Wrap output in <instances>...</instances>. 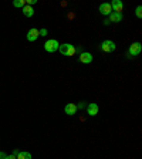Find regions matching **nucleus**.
I'll use <instances>...</instances> for the list:
<instances>
[{
    "label": "nucleus",
    "mask_w": 142,
    "mask_h": 159,
    "mask_svg": "<svg viewBox=\"0 0 142 159\" xmlns=\"http://www.w3.org/2000/svg\"><path fill=\"white\" fill-rule=\"evenodd\" d=\"M136 16H138L139 19L142 17V7H141V6H138V7H136Z\"/></svg>",
    "instance_id": "2eb2a0df"
},
{
    "label": "nucleus",
    "mask_w": 142,
    "mask_h": 159,
    "mask_svg": "<svg viewBox=\"0 0 142 159\" xmlns=\"http://www.w3.org/2000/svg\"><path fill=\"white\" fill-rule=\"evenodd\" d=\"M100 47H101V50L104 53H112V51L115 50V43L111 41V40H104Z\"/></svg>",
    "instance_id": "20e7f679"
},
{
    "label": "nucleus",
    "mask_w": 142,
    "mask_h": 159,
    "mask_svg": "<svg viewBox=\"0 0 142 159\" xmlns=\"http://www.w3.org/2000/svg\"><path fill=\"white\" fill-rule=\"evenodd\" d=\"M142 50V45L141 43H134V44H131V47H129V50H128V56L129 58H132V57H135V56H138L139 53H141Z\"/></svg>",
    "instance_id": "7ed1b4c3"
},
{
    "label": "nucleus",
    "mask_w": 142,
    "mask_h": 159,
    "mask_svg": "<svg viewBox=\"0 0 142 159\" xmlns=\"http://www.w3.org/2000/svg\"><path fill=\"white\" fill-rule=\"evenodd\" d=\"M19 153H20V151H19V149H14V151H13V155H14V156H17Z\"/></svg>",
    "instance_id": "6ab92c4d"
},
{
    "label": "nucleus",
    "mask_w": 142,
    "mask_h": 159,
    "mask_svg": "<svg viewBox=\"0 0 142 159\" xmlns=\"http://www.w3.org/2000/svg\"><path fill=\"white\" fill-rule=\"evenodd\" d=\"M39 30L37 29H30L29 32H27V40L29 41H36L37 38H39Z\"/></svg>",
    "instance_id": "6e6552de"
},
{
    "label": "nucleus",
    "mask_w": 142,
    "mask_h": 159,
    "mask_svg": "<svg viewBox=\"0 0 142 159\" xmlns=\"http://www.w3.org/2000/svg\"><path fill=\"white\" fill-rule=\"evenodd\" d=\"M23 14L26 16V17H33V14H34V10H33L31 6H24L23 7Z\"/></svg>",
    "instance_id": "f8f14e48"
},
{
    "label": "nucleus",
    "mask_w": 142,
    "mask_h": 159,
    "mask_svg": "<svg viewBox=\"0 0 142 159\" xmlns=\"http://www.w3.org/2000/svg\"><path fill=\"white\" fill-rule=\"evenodd\" d=\"M58 47H60L58 41L54 40V38H51V40H47V41H45L44 50L47 51V53H56V51L58 50Z\"/></svg>",
    "instance_id": "f03ea898"
},
{
    "label": "nucleus",
    "mask_w": 142,
    "mask_h": 159,
    "mask_svg": "<svg viewBox=\"0 0 142 159\" xmlns=\"http://www.w3.org/2000/svg\"><path fill=\"white\" fill-rule=\"evenodd\" d=\"M13 6L14 7H24V1H23V0H14Z\"/></svg>",
    "instance_id": "4468645a"
},
{
    "label": "nucleus",
    "mask_w": 142,
    "mask_h": 159,
    "mask_svg": "<svg viewBox=\"0 0 142 159\" xmlns=\"http://www.w3.org/2000/svg\"><path fill=\"white\" fill-rule=\"evenodd\" d=\"M85 108H87V114L90 115V117H95V115L98 114V111H100V107H98V104H95V102L88 104Z\"/></svg>",
    "instance_id": "39448f33"
},
{
    "label": "nucleus",
    "mask_w": 142,
    "mask_h": 159,
    "mask_svg": "<svg viewBox=\"0 0 142 159\" xmlns=\"http://www.w3.org/2000/svg\"><path fill=\"white\" fill-rule=\"evenodd\" d=\"M80 61L83 64H90L92 61V54H90V53H81L80 54Z\"/></svg>",
    "instance_id": "9d476101"
},
{
    "label": "nucleus",
    "mask_w": 142,
    "mask_h": 159,
    "mask_svg": "<svg viewBox=\"0 0 142 159\" xmlns=\"http://www.w3.org/2000/svg\"><path fill=\"white\" fill-rule=\"evenodd\" d=\"M58 51H60L63 56H65V57H71V56L75 54V47L72 44H70V43H67V44H60Z\"/></svg>",
    "instance_id": "f257e3e1"
},
{
    "label": "nucleus",
    "mask_w": 142,
    "mask_h": 159,
    "mask_svg": "<svg viewBox=\"0 0 142 159\" xmlns=\"http://www.w3.org/2000/svg\"><path fill=\"white\" fill-rule=\"evenodd\" d=\"M39 34L40 36H43V37L47 36V29H41V30H39Z\"/></svg>",
    "instance_id": "dca6fc26"
},
{
    "label": "nucleus",
    "mask_w": 142,
    "mask_h": 159,
    "mask_svg": "<svg viewBox=\"0 0 142 159\" xmlns=\"http://www.w3.org/2000/svg\"><path fill=\"white\" fill-rule=\"evenodd\" d=\"M34 3H36V0H27V6H31Z\"/></svg>",
    "instance_id": "f3484780"
},
{
    "label": "nucleus",
    "mask_w": 142,
    "mask_h": 159,
    "mask_svg": "<svg viewBox=\"0 0 142 159\" xmlns=\"http://www.w3.org/2000/svg\"><path fill=\"white\" fill-rule=\"evenodd\" d=\"M77 105L75 104H72V102H68L67 105L64 107V111H65V114L67 115H74V114H77Z\"/></svg>",
    "instance_id": "423d86ee"
},
{
    "label": "nucleus",
    "mask_w": 142,
    "mask_h": 159,
    "mask_svg": "<svg viewBox=\"0 0 142 159\" xmlns=\"http://www.w3.org/2000/svg\"><path fill=\"white\" fill-rule=\"evenodd\" d=\"M119 23L122 21V13H116V12H112L110 14V23Z\"/></svg>",
    "instance_id": "9b49d317"
},
{
    "label": "nucleus",
    "mask_w": 142,
    "mask_h": 159,
    "mask_svg": "<svg viewBox=\"0 0 142 159\" xmlns=\"http://www.w3.org/2000/svg\"><path fill=\"white\" fill-rule=\"evenodd\" d=\"M85 107H87V105H85L84 102H81V104H80V105H78L77 108H85Z\"/></svg>",
    "instance_id": "a211bd4d"
},
{
    "label": "nucleus",
    "mask_w": 142,
    "mask_h": 159,
    "mask_svg": "<svg viewBox=\"0 0 142 159\" xmlns=\"http://www.w3.org/2000/svg\"><path fill=\"white\" fill-rule=\"evenodd\" d=\"M111 9H112V12L122 13V9H124L122 1H119V0H114V1L111 3Z\"/></svg>",
    "instance_id": "1a4fd4ad"
},
{
    "label": "nucleus",
    "mask_w": 142,
    "mask_h": 159,
    "mask_svg": "<svg viewBox=\"0 0 142 159\" xmlns=\"http://www.w3.org/2000/svg\"><path fill=\"white\" fill-rule=\"evenodd\" d=\"M6 158V153L4 152H0V159H4Z\"/></svg>",
    "instance_id": "aec40b11"
},
{
    "label": "nucleus",
    "mask_w": 142,
    "mask_h": 159,
    "mask_svg": "<svg viewBox=\"0 0 142 159\" xmlns=\"http://www.w3.org/2000/svg\"><path fill=\"white\" fill-rule=\"evenodd\" d=\"M100 13H101L102 16H110L111 13H112V9H111L110 3H102V4L100 6Z\"/></svg>",
    "instance_id": "0eeeda50"
},
{
    "label": "nucleus",
    "mask_w": 142,
    "mask_h": 159,
    "mask_svg": "<svg viewBox=\"0 0 142 159\" xmlns=\"http://www.w3.org/2000/svg\"><path fill=\"white\" fill-rule=\"evenodd\" d=\"M4 159H16V156H14V155H9V156H6Z\"/></svg>",
    "instance_id": "412c9836"
},
{
    "label": "nucleus",
    "mask_w": 142,
    "mask_h": 159,
    "mask_svg": "<svg viewBox=\"0 0 142 159\" xmlns=\"http://www.w3.org/2000/svg\"><path fill=\"white\" fill-rule=\"evenodd\" d=\"M16 159H31V153L30 152H20Z\"/></svg>",
    "instance_id": "ddd939ff"
}]
</instances>
